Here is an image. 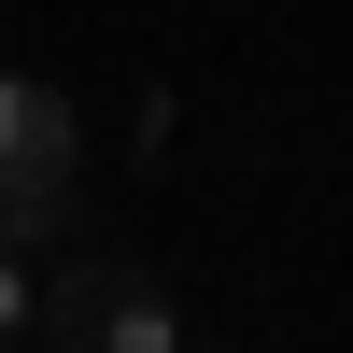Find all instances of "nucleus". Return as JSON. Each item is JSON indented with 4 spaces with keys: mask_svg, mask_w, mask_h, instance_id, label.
<instances>
[{
    "mask_svg": "<svg viewBox=\"0 0 353 353\" xmlns=\"http://www.w3.org/2000/svg\"><path fill=\"white\" fill-rule=\"evenodd\" d=\"M28 339H71V353H170L184 339V311L141 283V254H113V241H57V283H43V311H28Z\"/></svg>",
    "mask_w": 353,
    "mask_h": 353,
    "instance_id": "nucleus-1",
    "label": "nucleus"
},
{
    "mask_svg": "<svg viewBox=\"0 0 353 353\" xmlns=\"http://www.w3.org/2000/svg\"><path fill=\"white\" fill-rule=\"evenodd\" d=\"M71 99L57 85H28V71H0V170H71Z\"/></svg>",
    "mask_w": 353,
    "mask_h": 353,
    "instance_id": "nucleus-3",
    "label": "nucleus"
},
{
    "mask_svg": "<svg viewBox=\"0 0 353 353\" xmlns=\"http://www.w3.org/2000/svg\"><path fill=\"white\" fill-rule=\"evenodd\" d=\"M57 241H85V198H71V170H0V254H28V269H43Z\"/></svg>",
    "mask_w": 353,
    "mask_h": 353,
    "instance_id": "nucleus-2",
    "label": "nucleus"
},
{
    "mask_svg": "<svg viewBox=\"0 0 353 353\" xmlns=\"http://www.w3.org/2000/svg\"><path fill=\"white\" fill-rule=\"evenodd\" d=\"M28 311H43V283H28V254H0V353L28 339Z\"/></svg>",
    "mask_w": 353,
    "mask_h": 353,
    "instance_id": "nucleus-4",
    "label": "nucleus"
}]
</instances>
